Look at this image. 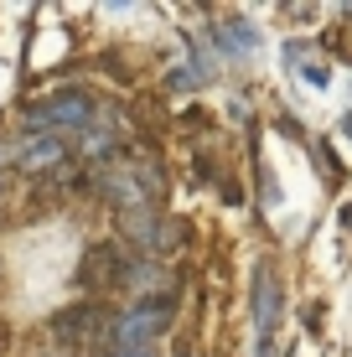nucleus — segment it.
Instances as JSON below:
<instances>
[{"instance_id":"nucleus-1","label":"nucleus","mask_w":352,"mask_h":357,"mask_svg":"<svg viewBox=\"0 0 352 357\" xmlns=\"http://www.w3.org/2000/svg\"><path fill=\"white\" fill-rule=\"evenodd\" d=\"M99 114V98H93L83 83H57V89L36 93L26 109H21V130H36V135H83Z\"/></svg>"},{"instance_id":"nucleus-2","label":"nucleus","mask_w":352,"mask_h":357,"mask_svg":"<svg viewBox=\"0 0 352 357\" xmlns=\"http://www.w3.org/2000/svg\"><path fill=\"white\" fill-rule=\"evenodd\" d=\"M171 311H176L171 295H151V301H135L130 311H119L109 326V352H151L155 337L171 326Z\"/></svg>"},{"instance_id":"nucleus-3","label":"nucleus","mask_w":352,"mask_h":357,"mask_svg":"<svg viewBox=\"0 0 352 357\" xmlns=\"http://www.w3.org/2000/svg\"><path fill=\"white\" fill-rule=\"evenodd\" d=\"M249 311H254V357H275V331H280V316H285V285L275 264L254 269Z\"/></svg>"},{"instance_id":"nucleus-4","label":"nucleus","mask_w":352,"mask_h":357,"mask_svg":"<svg viewBox=\"0 0 352 357\" xmlns=\"http://www.w3.org/2000/svg\"><path fill=\"white\" fill-rule=\"evenodd\" d=\"M99 192L119 207V213H130V207H155L161 171H155L151 161H109L99 171Z\"/></svg>"},{"instance_id":"nucleus-5","label":"nucleus","mask_w":352,"mask_h":357,"mask_svg":"<svg viewBox=\"0 0 352 357\" xmlns=\"http://www.w3.org/2000/svg\"><path fill=\"white\" fill-rule=\"evenodd\" d=\"M0 151H6V166L26 171V176L57 171V166L68 161V140H63V135H36V130H21L16 140H6Z\"/></svg>"},{"instance_id":"nucleus-6","label":"nucleus","mask_w":352,"mask_h":357,"mask_svg":"<svg viewBox=\"0 0 352 357\" xmlns=\"http://www.w3.org/2000/svg\"><path fill=\"white\" fill-rule=\"evenodd\" d=\"M213 42H217V57H223V63H249V57L259 52V26H254L249 16H223L213 26Z\"/></svg>"},{"instance_id":"nucleus-7","label":"nucleus","mask_w":352,"mask_h":357,"mask_svg":"<svg viewBox=\"0 0 352 357\" xmlns=\"http://www.w3.org/2000/svg\"><path fill=\"white\" fill-rule=\"evenodd\" d=\"M119 145H125V125L119 114H93V125L78 135V155L83 161H119Z\"/></svg>"},{"instance_id":"nucleus-8","label":"nucleus","mask_w":352,"mask_h":357,"mask_svg":"<svg viewBox=\"0 0 352 357\" xmlns=\"http://www.w3.org/2000/svg\"><path fill=\"white\" fill-rule=\"evenodd\" d=\"M109 326H114V321H104V316L93 311V305H72V311H63V316L52 321L57 342H72V347H89V342L99 337V331L109 337Z\"/></svg>"},{"instance_id":"nucleus-9","label":"nucleus","mask_w":352,"mask_h":357,"mask_svg":"<svg viewBox=\"0 0 352 357\" xmlns=\"http://www.w3.org/2000/svg\"><path fill=\"white\" fill-rule=\"evenodd\" d=\"M119 280H125V285L135 290L140 301H151L155 290H166V264H161V259H151V254H140V259H130V264H125V275H119Z\"/></svg>"},{"instance_id":"nucleus-10","label":"nucleus","mask_w":352,"mask_h":357,"mask_svg":"<svg viewBox=\"0 0 352 357\" xmlns=\"http://www.w3.org/2000/svg\"><path fill=\"white\" fill-rule=\"evenodd\" d=\"M285 57H290V68H296L300 78L311 83V89H326V83H332V68H326L316 52H306L300 42H290V47H285Z\"/></svg>"},{"instance_id":"nucleus-11","label":"nucleus","mask_w":352,"mask_h":357,"mask_svg":"<svg viewBox=\"0 0 352 357\" xmlns=\"http://www.w3.org/2000/svg\"><path fill=\"white\" fill-rule=\"evenodd\" d=\"M109 357H155V347L151 352H109Z\"/></svg>"},{"instance_id":"nucleus-12","label":"nucleus","mask_w":352,"mask_h":357,"mask_svg":"<svg viewBox=\"0 0 352 357\" xmlns=\"http://www.w3.org/2000/svg\"><path fill=\"white\" fill-rule=\"evenodd\" d=\"M342 223H347V228H352V202H347V213H342Z\"/></svg>"},{"instance_id":"nucleus-13","label":"nucleus","mask_w":352,"mask_h":357,"mask_svg":"<svg viewBox=\"0 0 352 357\" xmlns=\"http://www.w3.org/2000/svg\"><path fill=\"white\" fill-rule=\"evenodd\" d=\"M0 171H6V151H0Z\"/></svg>"}]
</instances>
